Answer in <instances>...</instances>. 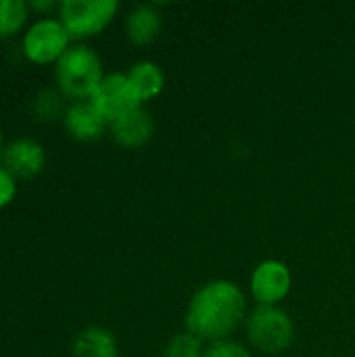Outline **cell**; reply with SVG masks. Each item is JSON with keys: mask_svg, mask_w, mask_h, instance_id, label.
I'll return each mask as SVG.
<instances>
[{"mask_svg": "<svg viewBox=\"0 0 355 357\" xmlns=\"http://www.w3.org/2000/svg\"><path fill=\"white\" fill-rule=\"evenodd\" d=\"M0 144H2V130H0Z\"/></svg>", "mask_w": 355, "mask_h": 357, "instance_id": "d6986e66", "label": "cell"}, {"mask_svg": "<svg viewBox=\"0 0 355 357\" xmlns=\"http://www.w3.org/2000/svg\"><path fill=\"white\" fill-rule=\"evenodd\" d=\"M249 314L243 289L228 280H209L195 291L188 301L184 326L205 343L232 339V333L245 324Z\"/></svg>", "mask_w": 355, "mask_h": 357, "instance_id": "6da1fadb", "label": "cell"}, {"mask_svg": "<svg viewBox=\"0 0 355 357\" xmlns=\"http://www.w3.org/2000/svg\"><path fill=\"white\" fill-rule=\"evenodd\" d=\"M109 123L92 105L90 98L73 100L65 111V128L77 140H96L103 136Z\"/></svg>", "mask_w": 355, "mask_h": 357, "instance_id": "30bf717a", "label": "cell"}, {"mask_svg": "<svg viewBox=\"0 0 355 357\" xmlns=\"http://www.w3.org/2000/svg\"><path fill=\"white\" fill-rule=\"evenodd\" d=\"M117 8V0H65L61 2V23L71 40H84L103 31Z\"/></svg>", "mask_w": 355, "mask_h": 357, "instance_id": "277c9868", "label": "cell"}, {"mask_svg": "<svg viewBox=\"0 0 355 357\" xmlns=\"http://www.w3.org/2000/svg\"><path fill=\"white\" fill-rule=\"evenodd\" d=\"M90 100L109 126L142 107L128 73H107Z\"/></svg>", "mask_w": 355, "mask_h": 357, "instance_id": "5b68a950", "label": "cell"}, {"mask_svg": "<svg viewBox=\"0 0 355 357\" xmlns=\"http://www.w3.org/2000/svg\"><path fill=\"white\" fill-rule=\"evenodd\" d=\"M54 75L63 94L75 100H84L94 94V90L105 77L103 61L90 46L71 44L56 61Z\"/></svg>", "mask_w": 355, "mask_h": 357, "instance_id": "7a4b0ae2", "label": "cell"}, {"mask_svg": "<svg viewBox=\"0 0 355 357\" xmlns=\"http://www.w3.org/2000/svg\"><path fill=\"white\" fill-rule=\"evenodd\" d=\"M111 134L115 138L117 144L126 146V149H138L144 146L153 134H155V121L151 117V113L142 107H138L136 111L123 115L121 119L111 123Z\"/></svg>", "mask_w": 355, "mask_h": 357, "instance_id": "8fae6325", "label": "cell"}, {"mask_svg": "<svg viewBox=\"0 0 355 357\" xmlns=\"http://www.w3.org/2000/svg\"><path fill=\"white\" fill-rule=\"evenodd\" d=\"M293 289L291 268L280 259H264L259 261L249 278V291L257 305L280 307V303L289 297Z\"/></svg>", "mask_w": 355, "mask_h": 357, "instance_id": "8992f818", "label": "cell"}, {"mask_svg": "<svg viewBox=\"0 0 355 357\" xmlns=\"http://www.w3.org/2000/svg\"><path fill=\"white\" fill-rule=\"evenodd\" d=\"M205 341L188 331H180L167 339L161 349V357H203L205 356Z\"/></svg>", "mask_w": 355, "mask_h": 357, "instance_id": "5bb4252c", "label": "cell"}, {"mask_svg": "<svg viewBox=\"0 0 355 357\" xmlns=\"http://www.w3.org/2000/svg\"><path fill=\"white\" fill-rule=\"evenodd\" d=\"M15 190H17V186H15V178H13L4 167H0V207L8 205V203L13 201Z\"/></svg>", "mask_w": 355, "mask_h": 357, "instance_id": "e0dca14e", "label": "cell"}, {"mask_svg": "<svg viewBox=\"0 0 355 357\" xmlns=\"http://www.w3.org/2000/svg\"><path fill=\"white\" fill-rule=\"evenodd\" d=\"M69 33L56 19H40L36 21L25 38H23V50L27 59L36 63H52L63 56V52L69 48Z\"/></svg>", "mask_w": 355, "mask_h": 357, "instance_id": "52a82bcc", "label": "cell"}, {"mask_svg": "<svg viewBox=\"0 0 355 357\" xmlns=\"http://www.w3.org/2000/svg\"><path fill=\"white\" fill-rule=\"evenodd\" d=\"M128 77L140 98V102H146V100H153L157 98L163 88H165V75H163V69L155 63V61H136L130 71H128Z\"/></svg>", "mask_w": 355, "mask_h": 357, "instance_id": "4fadbf2b", "label": "cell"}, {"mask_svg": "<svg viewBox=\"0 0 355 357\" xmlns=\"http://www.w3.org/2000/svg\"><path fill=\"white\" fill-rule=\"evenodd\" d=\"M42 98H44L46 102H42V100L38 102L40 107H44L40 113H42L46 119H52V117L56 115V111H59V96H56V94H52V92H44V96H42Z\"/></svg>", "mask_w": 355, "mask_h": 357, "instance_id": "ac0fdd59", "label": "cell"}, {"mask_svg": "<svg viewBox=\"0 0 355 357\" xmlns=\"http://www.w3.org/2000/svg\"><path fill=\"white\" fill-rule=\"evenodd\" d=\"M163 29V13L161 4L144 2L134 6L126 17V36L136 46L153 44Z\"/></svg>", "mask_w": 355, "mask_h": 357, "instance_id": "9c48e42d", "label": "cell"}, {"mask_svg": "<svg viewBox=\"0 0 355 357\" xmlns=\"http://www.w3.org/2000/svg\"><path fill=\"white\" fill-rule=\"evenodd\" d=\"M203 357H253L247 345L234 341V339H222L213 341L205 347Z\"/></svg>", "mask_w": 355, "mask_h": 357, "instance_id": "2e32d148", "label": "cell"}, {"mask_svg": "<svg viewBox=\"0 0 355 357\" xmlns=\"http://www.w3.org/2000/svg\"><path fill=\"white\" fill-rule=\"evenodd\" d=\"M46 161V153L44 146L36 140L29 138H19L13 140L4 153H2V167L15 178H31L36 174H40V169L44 167Z\"/></svg>", "mask_w": 355, "mask_h": 357, "instance_id": "ba28073f", "label": "cell"}, {"mask_svg": "<svg viewBox=\"0 0 355 357\" xmlns=\"http://www.w3.org/2000/svg\"><path fill=\"white\" fill-rule=\"evenodd\" d=\"M71 357H119L117 339L103 326L84 328L71 345Z\"/></svg>", "mask_w": 355, "mask_h": 357, "instance_id": "7c38bea8", "label": "cell"}, {"mask_svg": "<svg viewBox=\"0 0 355 357\" xmlns=\"http://www.w3.org/2000/svg\"><path fill=\"white\" fill-rule=\"evenodd\" d=\"M25 2L23 0H0V36H10L25 23Z\"/></svg>", "mask_w": 355, "mask_h": 357, "instance_id": "9a60e30c", "label": "cell"}, {"mask_svg": "<svg viewBox=\"0 0 355 357\" xmlns=\"http://www.w3.org/2000/svg\"><path fill=\"white\" fill-rule=\"evenodd\" d=\"M247 341L266 356L287 351L295 341V324L282 307L255 305L245 320Z\"/></svg>", "mask_w": 355, "mask_h": 357, "instance_id": "3957f363", "label": "cell"}]
</instances>
